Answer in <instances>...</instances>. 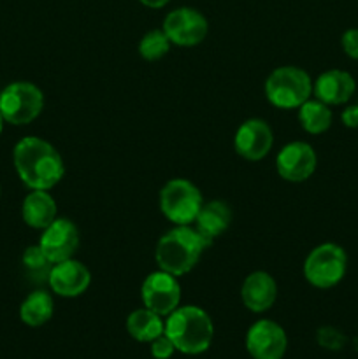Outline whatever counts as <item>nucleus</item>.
I'll return each mask as SVG.
<instances>
[{
  "label": "nucleus",
  "instance_id": "obj_1",
  "mask_svg": "<svg viewBox=\"0 0 358 359\" xmlns=\"http://www.w3.org/2000/svg\"><path fill=\"white\" fill-rule=\"evenodd\" d=\"M14 168L30 189H51L62 181L65 165L53 144L39 137H25L14 146Z\"/></svg>",
  "mask_w": 358,
  "mask_h": 359
},
{
  "label": "nucleus",
  "instance_id": "obj_2",
  "mask_svg": "<svg viewBox=\"0 0 358 359\" xmlns=\"http://www.w3.org/2000/svg\"><path fill=\"white\" fill-rule=\"evenodd\" d=\"M211 244L213 242L207 241L204 235H200L190 224L175 226L174 230L167 231L158 241L154 258H157L160 270L175 277H181L199 263L200 256Z\"/></svg>",
  "mask_w": 358,
  "mask_h": 359
},
{
  "label": "nucleus",
  "instance_id": "obj_3",
  "mask_svg": "<svg viewBox=\"0 0 358 359\" xmlns=\"http://www.w3.org/2000/svg\"><path fill=\"white\" fill-rule=\"evenodd\" d=\"M165 335L172 340L175 351L197 356L206 353L213 344L214 326L206 311L195 305H186L167 316Z\"/></svg>",
  "mask_w": 358,
  "mask_h": 359
},
{
  "label": "nucleus",
  "instance_id": "obj_4",
  "mask_svg": "<svg viewBox=\"0 0 358 359\" xmlns=\"http://www.w3.org/2000/svg\"><path fill=\"white\" fill-rule=\"evenodd\" d=\"M311 93V77L298 67H279L265 81L267 100L277 109H298Z\"/></svg>",
  "mask_w": 358,
  "mask_h": 359
},
{
  "label": "nucleus",
  "instance_id": "obj_5",
  "mask_svg": "<svg viewBox=\"0 0 358 359\" xmlns=\"http://www.w3.org/2000/svg\"><path fill=\"white\" fill-rule=\"evenodd\" d=\"M347 255L339 244L325 242L312 249L304 262V277L318 290H330L344 279Z\"/></svg>",
  "mask_w": 358,
  "mask_h": 359
},
{
  "label": "nucleus",
  "instance_id": "obj_6",
  "mask_svg": "<svg viewBox=\"0 0 358 359\" xmlns=\"http://www.w3.org/2000/svg\"><path fill=\"white\" fill-rule=\"evenodd\" d=\"M202 205V193L188 179H172L160 191L161 214L175 226L192 224Z\"/></svg>",
  "mask_w": 358,
  "mask_h": 359
},
{
  "label": "nucleus",
  "instance_id": "obj_7",
  "mask_svg": "<svg viewBox=\"0 0 358 359\" xmlns=\"http://www.w3.org/2000/svg\"><path fill=\"white\" fill-rule=\"evenodd\" d=\"M44 109V95L41 88L27 81L11 83L0 91V114L11 125H28L39 118Z\"/></svg>",
  "mask_w": 358,
  "mask_h": 359
},
{
  "label": "nucleus",
  "instance_id": "obj_8",
  "mask_svg": "<svg viewBox=\"0 0 358 359\" xmlns=\"http://www.w3.org/2000/svg\"><path fill=\"white\" fill-rule=\"evenodd\" d=\"M161 30L165 32L172 44L192 48L207 37L209 23L200 11L192 9V7H179L165 16Z\"/></svg>",
  "mask_w": 358,
  "mask_h": 359
},
{
  "label": "nucleus",
  "instance_id": "obj_9",
  "mask_svg": "<svg viewBox=\"0 0 358 359\" xmlns=\"http://www.w3.org/2000/svg\"><path fill=\"white\" fill-rule=\"evenodd\" d=\"M144 307L157 312L161 318L172 314L181 302V284L172 273L158 270L144 279L140 287Z\"/></svg>",
  "mask_w": 358,
  "mask_h": 359
},
{
  "label": "nucleus",
  "instance_id": "obj_10",
  "mask_svg": "<svg viewBox=\"0 0 358 359\" xmlns=\"http://www.w3.org/2000/svg\"><path fill=\"white\" fill-rule=\"evenodd\" d=\"M246 349L253 359H283L288 339L283 326L270 319H260L246 333Z\"/></svg>",
  "mask_w": 358,
  "mask_h": 359
},
{
  "label": "nucleus",
  "instance_id": "obj_11",
  "mask_svg": "<svg viewBox=\"0 0 358 359\" xmlns=\"http://www.w3.org/2000/svg\"><path fill=\"white\" fill-rule=\"evenodd\" d=\"M318 156L307 142H290L279 151L276 158L277 174L288 182H304L314 174Z\"/></svg>",
  "mask_w": 358,
  "mask_h": 359
},
{
  "label": "nucleus",
  "instance_id": "obj_12",
  "mask_svg": "<svg viewBox=\"0 0 358 359\" xmlns=\"http://www.w3.org/2000/svg\"><path fill=\"white\" fill-rule=\"evenodd\" d=\"M39 248L51 263L70 259L79 248V231L69 219H55L42 230Z\"/></svg>",
  "mask_w": 358,
  "mask_h": 359
},
{
  "label": "nucleus",
  "instance_id": "obj_13",
  "mask_svg": "<svg viewBox=\"0 0 358 359\" xmlns=\"http://www.w3.org/2000/svg\"><path fill=\"white\" fill-rule=\"evenodd\" d=\"M234 144L239 156L248 161H260L272 149V130L263 119H248L235 132Z\"/></svg>",
  "mask_w": 358,
  "mask_h": 359
},
{
  "label": "nucleus",
  "instance_id": "obj_14",
  "mask_svg": "<svg viewBox=\"0 0 358 359\" xmlns=\"http://www.w3.org/2000/svg\"><path fill=\"white\" fill-rule=\"evenodd\" d=\"M91 276L90 270L76 259H65V262L55 263L49 273V287L53 293L63 298H76L83 294L90 287Z\"/></svg>",
  "mask_w": 358,
  "mask_h": 359
},
{
  "label": "nucleus",
  "instance_id": "obj_15",
  "mask_svg": "<svg viewBox=\"0 0 358 359\" xmlns=\"http://www.w3.org/2000/svg\"><path fill=\"white\" fill-rule=\"evenodd\" d=\"M242 304L255 314L269 311L277 298V284L267 272H253L244 279L241 287Z\"/></svg>",
  "mask_w": 358,
  "mask_h": 359
},
{
  "label": "nucleus",
  "instance_id": "obj_16",
  "mask_svg": "<svg viewBox=\"0 0 358 359\" xmlns=\"http://www.w3.org/2000/svg\"><path fill=\"white\" fill-rule=\"evenodd\" d=\"M357 90L353 76L346 70L332 69L323 72L312 84L316 98L326 105H343L350 100Z\"/></svg>",
  "mask_w": 358,
  "mask_h": 359
},
{
  "label": "nucleus",
  "instance_id": "obj_17",
  "mask_svg": "<svg viewBox=\"0 0 358 359\" xmlns=\"http://www.w3.org/2000/svg\"><path fill=\"white\" fill-rule=\"evenodd\" d=\"M21 216L25 224L35 230H44L56 219V202L46 189H32L23 200Z\"/></svg>",
  "mask_w": 358,
  "mask_h": 359
},
{
  "label": "nucleus",
  "instance_id": "obj_18",
  "mask_svg": "<svg viewBox=\"0 0 358 359\" xmlns=\"http://www.w3.org/2000/svg\"><path fill=\"white\" fill-rule=\"evenodd\" d=\"M232 223V210L221 200H211V202L204 203L200 209L199 216L195 219V230L200 235L213 242L220 235H223L228 230Z\"/></svg>",
  "mask_w": 358,
  "mask_h": 359
},
{
  "label": "nucleus",
  "instance_id": "obj_19",
  "mask_svg": "<svg viewBox=\"0 0 358 359\" xmlns=\"http://www.w3.org/2000/svg\"><path fill=\"white\" fill-rule=\"evenodd\" d=\"M126 330H128V335L137 342L151 344L165 333V321L160 314L150 309H137L126 319Z\"/></svg>",
  "mask_w": 358,
  "mask_h": 359
},
{
  "label": "nucleus",
  "instance_id": "obj_20",
  "mask_svg": "<svg viewBox=\"0 0 358 359\" xmlns=\"http://www.w3.org/2000/svg\"><path fill=\"white\" fill-rule=\"evenodd\" d=\"M53 312H55V302L51 294L44 290H37L32 291L21 304L20 319L27 326L39 328L53 318Z\"/></svg>",
  "mask_w": 358,
  "mask_h": 359
},
{
  "label": "nucleus",
  "instance_id": "obj_21",
  "mask_svg": "<svg viewBox=\"0 0 358 359\" xmlns=\"http://www.w3.org/2000/svg\"><path fill=\"white\" fill-rule=\"evenodd\" d=\"M332 111L330 105L323 104L318 98L307 100L298 107V121L300 126L311 135H319L332 126Z\"/></svg>",
  "mask_w": 358,
  "mask_h": 359
},
{
  "label": "nucleus",
  "instance_id": "obj_22",
  "mask_svg": "<svg viewBox=\"0 0 358 359\" xmlns=\"http://www.w3.org/2000/svg\"><path fill=\"white\" fill-rule=\"evenodd\" d=\"M21 262H23V269L32 283L48 284L49 273H51V269L55 263H51L46 258V255L42 252V249L39 245H30V248L25 249Z\"/></svg>",
  "mask_w": 358,
  "mask_h": 359
},
{
  "label": "nucleus",
  "instance_id": "obj_23",
  "mask_svg": "<svg viewBox=\"0 0 358 359\" xmlns=\"http://www.w3.org/2000/svg\"><path fill=\"white\" fill-rule=\"evenodd\" d=\"M172 42L165 35L164 30H151L140 39L139 42V55L147 62H157L164 58L171 49Z\"/></svg>",
  "mask_w": 358,
  "mask_h": 359
},
{
  "label": "nucleus",
  "instance_id": "obj_24",
  "mask_svg": "<svg viewBox=\"0 0 358 359\" xmlns=\"http://www.w3.org/2000/svg\"><path fill=\"white\" fill-rule=\"evenodd\" d=\"M175 353V346L167 335H160L151 342V356L154 359H168Z\"/></svg>",
  "mask_w": 358,
  "mask_h": 359
},
{
  "label": "nucleus",
  "instance_id": "obj_25",
  "mask_svg": "<svg viewBox=\"0 0 358 359\" xmlns=\"http://www.w3.org/2000/svg\"><path fill=\"white\" fill-rule=\"evenodd\" d=\"M340 46L346 56L351 60H358V28H350L340 37Z\"/></svg>",
  "mask_w": 358,
  "mask_h": 359
},
{
  "label": "nucleus",
  "instance_id": "obj_26",
  "mask_svg": "<svg viewBox=\"0 0 358 359\" xmlns=\"http://www.w3.org/2000/svg\"><path fill=\"white\" fill-rule=\"evenodd\" d=\"M318 340L321 346L329 347V349H339L340 346L344 344L343 335L339 332L332 328H323L318 332Z\"/></svg>",
  "mask_w": 358,
  "mask_h": 359
},
{
  "label": "nucleus",
  "instance_id": "obj_27",
  "mask_svg": "<svg viewBox=\"0 0 358 359\" xmlns=\"http://www.w3.org/2000/svg\"><path fill=\"white\" fill-rule=\"evenodd\" d=\"M340 119L347 128H358V105H350V107L344 109Z\"/></svg>",
  "mask_w": 358,
  "mask_h": 359
},
{
  "label": "nucleus",
  "instance_id": "obj_28",
  "mask_svg": "<svg viewBox=\"0 0 358 359\" xmlns=\"http://www.w3.org/2000/svg\"><path fill=\"white\" fill-rule=\"evenodd\" d=\"M139 2L142 4V6L150 7V9H161V7L167 6L171 0H139Z\"/></svg>",
  "mask_w": 358,
  "mask_h": 359
},
{
  "label": "nucleus",
  "instance_id": "obj_29",
  "mask_svg": "<svg viewBox=\"0 0 358 359\" xmlns=\"http://www.w3.org/2000/svg\"><path fill=\"white\" fill-rule=\"evenodd\" d=\"M2 130H4V118L2 114H0V133H2Z\"/></svg>",
  "mask_w": 358,
  "mask_h": 359
}]
</instances>
